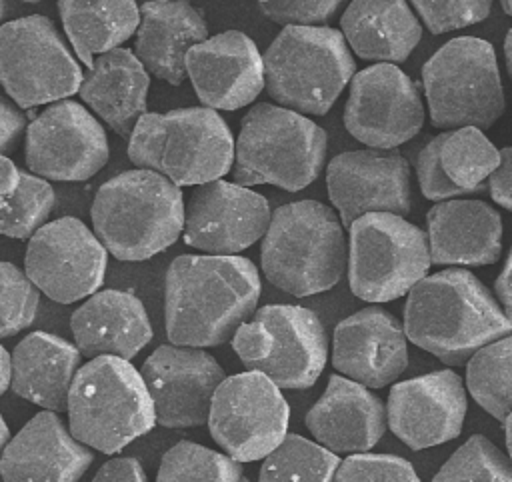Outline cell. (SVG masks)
Segmentation results:
<instances>
[{"label": "cell", "mask_w": 512, "mask_h": 482, "mask_svg": "<svg viewBox=\"0 0 512 482\" xmlns=\"http://www.w3.org/2000/svg\"><path fill=\"white\" fill-rule=\"evenodd\" d=\"M424 124L418 84L396 64H374L350 82L344 126L374 150H392L414 138Z\"/></svg>", "instance_id": "cell-16"}, {"label": "cell", "mask_w": 512, "mask_h": 482, "mask_svg": "<svg viewBox=\"0 0 512 482\" xmlns=\"http://www.w3.org/2000/svg\"><path fill=\"white\" fill-rule=\"evenodd\" d=\"M414 10L432 34H444L450 30L466 28L488 18L492 2H436V0H414Z\"/></svg>", "instance_id": "cell-40"}, {"label": "cell", "mask_w": 512, "mask_h": 482, "mask_svg": "<svg viewBox=\"0 0 512 482\" xmlns=\"http://www.w3.org/2000/svg\"><path fill=\"white\" fill-rule=\"evenodd\" d=\"M148 88L150 74L138 56L128 48H116L94 60L78 94L94 114L130 142L138 120L148 114Z\"/></svg>", "instance_id": "cell-29"}, {"label": "cell", "mask_w": 512, "mask_h": 482, "mask_svg": "<svg viewBox=\"0 0 512 482\" xmlns=\"http://www.w3.org/2000/svg\"><path fill=\"white\" fill-rule=\"evenodd\" d=\"M26 128V116L12 104L8 98H2V114H0V148L2 156L14 150L18 138Z\"/></svg>", "instance_id": "cell-44"}, {"label": "cell", "mask_w": 512, "mask_h": 482, "mask_svg": "<svg viewBox=\"0 0 512 482\" xmlns=\"http://www.w3.org/2000/svg\"><path fill=\"white\" fill-rule=\"evenodd\" d=\"M432 482H512V458L482 434L470 436Z\"/></svg>", "instance_id": "cell-37"}, {"label": "cell", "mask_w": 512, "mask_h": 482, "mask_svg": "<svg viewBox=\"0 0 512 482\" xmlns=\"http://www.w3.org/2000/svg\"><path fill=\"white\" fill-rule=\"evenodd\" d=\"M406 342L404 326L394 314L382 306H368L336 324L332 366L366 388H384L408 366Z\"/></svg>", "instance_id": "cell-21"}, {"label": "cell", "mask_w": 512, "mask_h": 482, "mask_svg": "<svg viewBox=\"0 0 512 482\" xmlns=\"http://www.w3.org/2000/svg\"><path fill=\"white\" fill-rule=\"evenodd\" d=\"M432 264L486 266L502 254V218L482 200H448L426 214Z\"/></svg>", "instance_id": "cell-27"}, {"label": "cell", "mask_w": 512, "mask_h": 482, "mask_svg": "<svg viewBox=\"0 0 512 482\" xmlns=\"http://www.w3.org/2000/svg\"><path fill=\"white\" fill-rule=\"evenodd\" d=\"M180 186L152 170H126L106 180L92 200L94 234L122 262H142L170 248L184 232Z\"/></svg>", "instance_id": "cell-3"}, {"label": "cell", "mask_w": 512, "mask_h": 482, "mask_svg": "<svg viewBox=\"0 0 512 482\" xmlns=\"http://www.w3.org/2000/svg\"><path fill=\"white\" fill-rule=\"evenodd\" d=\"M272 222L268 200L236 182L194 186L184 210L182 238L210 256H238L264 238Z\"/></svg>", "instance_id": "cell-17"}, {"label": "cell", "mask_w": 512, "mask_h": 482, "mask_svg": "<svg viewBox=\"0 0 512 482\" xmlns=\"http://www.w3.org/2000/svg\"><path fill=\"white\" fill-rule=\"evenodd\" d=\"M236 144L224 118L206 106L144 114L128 142V158L176 186L220 180L234 166Z\"/></svg>", "instance_id": "cell-5"}, {"label": "cell", "mask_w": 512, "mask_h": 482, "mask_svg": "<svg viewBox=\"0 0 512 482\" xmlns=\"http://www.w3.org/2000/svg\"><path fill=\"white\" fill-rule=\"evenodd\" d=\"M102 124L74 100L46 106L26 130V166L44 180L84 182L108 162Z\"/></svg>", "instance_id": "cell-15"}, {"label": "cell", "mask_w": 512, "mask_h": 482, "mask_svg": "<svg viewBox=\"0 0 512 482\" xmlns=\"http://www.w3.org/2000/svg\"><path fill=\"white\" fill-rule=\"evenodd\" d=\"M232 348L250 372L268 376L280 390H306L328 362V334L320 316L304 306L266 304L244 322Z\"/></svg>", "instance_id": "cell-10"}, {"label": "cell", "mask_w": 512, "mask_h": 482, "mask_svg": "<svg viewBox=\"0 0 512 482\" xmlns=\"http://www.w3.org/2000/svg\"><path fill=\"white\" fill-rule=\"evenodd\" d=\"M260 288L258 270L244 256H176L164 278L170 344L212 348L228 342L258 310Z\"/></svg>", "instance_id": "cell-1"}, {"label": "cell", "mask_w": 512, "mask_h": 482, "mask_svg": "<svg viewBox=\"0 0 512 482\" xmlns=\"http://www.w3.org/2000/svg\"><path fill=\"white\" fill-rule=\"evenodd\" d=\"M0 168V232L16 240L32 238L44 224H48L46 220L56 202L54 188L48 180L16 168L8 156L0 158Z\"/></svg>", "instance_id": "cell-33"}, {"label": "cell", "mask_w": 512, "mask_h": 482, "mask_svg": "<svg viewBox=\"0 0 512 482\" xmlns=\"http://www.w3.org/2000/svg\"><path fill=\"white\" fill-rule=\"evenodd\" d=\"M58 12L76 56L88 70L98 56L120 48L140 28V6L132 0H62Z\"/></svg>", "instance_id": "cell-32"}, {"label": "cell", "mask_w": 512, "mask_h": 482, "mask_svg": "<svg viewBox=\"0 0 512 482\" xmlns=\"http://www.w3.org/2000/svg\"><path fill=\"white\" fill-rule=\"evenodd\" d=\"M12 378H14V360H12V354L2 346L0 348V394L12 388Z\"/></svg>", "instance_id": "cell-46"}, {"label": "cell", "mask_w": 512, "mask_h": 482, "mask_svg": "<svg viewBox=\"0 0 512 482\" xmlns=\"http://www.w3.org/2000/svg\"><path fill=\"white\" fill-rule=\"evenodd\" d=\"M334 482H420V478L402 456L364 452L346 456Z\"/></svg>", "instance_id": "cell-39"}, {"label": "cell", "mask_w": 512, "mask_h": 482, "mask_svg": "<svg viewBox=\"0 0 512 482\" xmlns=\"http://www.w3.org/2000/svg\"><path fill=\"white\" fill-rule=\"evenodd\" d=\"M494 292L502 304V310L512 320V246H510L506 262L494 282Z\"/></svg>", "instance_id": "cell-45"}, {"label": "cell", "mask_w": 512, "mask_h": 482, "mask_svg": "<svg viewBox=\"0 0 512 482\" xmlns=\"http://www.w3.org/2000/svg\"><path fill=\"white\" fill-rule=\"evenodd\" d=\"M340 30L356 56L378 64L404 62L422 38L420 20L404 0L350 2Z\"/></svg>", "instance_id": "cell-31"}, {"label": "cell", "mask_w": 512, "mask_h": 482, "mask_svg": "<svg viewBox=\"0 0 512 482\" xmlns=\"http://www.w3.org/2000/svg\"><path fill=\"white\" fill-rule=\"evenodd\" d=\"M466 388L480 408L504 424L512 412V334L468 360Z\"/></svg>", "instance_id": "cell-34"}, {"label": "cell", "mask_w": 512, "mask_h": 482, "mask_svg": "<svg viewBox=\"0 0 512 482\" xmlns=\"http://www.w3.org/2000/svg\"><path fill=\"white\" fill-rule=\"evenodd\" d=\"M156 482H248L242 462L192 440L170 446L160 460Z\"/></svg>", "instance_id": "cell-36"}, {"label": "cell", "mask_w": 512, "mask_h": 482, "mask_svg": "<svg viewBox=\"0 0 512 482\" xmlns=\"http://www.w3.org/2000/svg\"><path fill=\"white\" fill-rule=\"evenodd\" d=\"M326 188L344 228L370 212H410V164L394 150L336 154L326 166Z\"/></svg>", "instance_id": "cell-19"}, {"label": "cell", "mask_w": 512, "mask_h": 482, "mask_svg": "<svg viewBox=\"0 0 512 482\" xmlns=\"http://www.w3.org/2000/svg\"><path fill=\"white\" fill-rule=\"evenodd\" d=\"M466 388L454 370H434L392 384L386 402L390 432L412 450L432 448L460 436Z\"/></svg>", "instance_id": "cell-20"}, {"label": "cell", "mask_w": 512, "mask_h": 482, "mask_svg": "<svg viewBox=\"0 0 512 482\" xmlns=\"http://www.w3.org/2000/svg\"><path fill=\"white\" fill-rule=\"evenodd\" d=\"M324 128L300 112L258 102L240 124L232 180L240 186L272 184L288 192L310 186L326 160Z\"/></svg>", "instance_id": "cell-7"}, {"label": "cell", "mask_w": 512, "mask_h": 482, "mask_svg": "<svg viewBox=\"0 0 512 482\" xmlns=\"http://www.w3.org/2000/svg\"><path fill=\"white\" fill-rule=\"evenodd\" d=\"M340 464L338 454L322 444L300 434H288L264 458L258 482H334Z\"/></svg>", "instance_id": "cell-35"}, {"label": "cell", "mask_w": 512, "mask_h": 482, "mask_svg": "<svg viewBox=\"0 0 512 482\" xmlns=\"http://www.w3.org/2000/svg\"><path fill=\"white\" fill-rule=\"evenodd\" d=\"M76 344L36 330L24 336L12 350V392L44 410L68 412L70 390L80 366Z\"/></svg>", "instance_id": "cell-30"}, {"label": "cell", "mask_w": 512, "mask_h": 482, "mask_svg": "<svg viewBox=\"0 0 512 482\" xmlns=\"http://www.w3.org/2000/svg\"><path fill=\"white\" fill-rule=\"evenodd\" d=\"M92 482H148V478L138 458L118 456L106 460L98 468Z\"/></svg>", "instance_id": "cell-42"}, {"label": "cell", "mask_w": 512, "mask_h": 482, "mask_svg": "<svg viewBox=\"0 0 512 482\" xmlns=\"http://www.w3.org/2000/svg\"><path fill=\"white\" fill-rule=\"evenodd\" d=\"M348 234V286L356 298L390 302L428 276V232L402 216L370 212L358 218Z\"/></svg>", "instance_id": "cell-11"}, {"label": "cell", "mask_w": 512, "mask_h": 482, "mask_svg": "<svg viewBox=\"0 0 512 482\" xmlns=\"http://www.w3.org/2000/svg\"><path fill=\"white\" fill-rule=\"evenodd\" d=\"M406 338L448 366L468 364L484 346L512 334L494 294L464 268L420 280L404 304Z\"/></svg>", "instance_id": "cell-2"}, {"label": "cell", "mask_w": 512, "mask_h": 482, "mask_svg": "<svg viewBox=\"0 0 512 482\" xmlns=\"http://www.w3.org/2000/svg\"><path fill=\"white\" fill-rule=\"evenodd\" d=\"M0 424H2V436H0V446H2V450L12 442V438L14 436H10V428H8V424H6V420L2 418L0 420Z\"/></svg>", "instance_id": "cell-49"}, {"label": "cell", "mask_w": 512, "mask_h": 482, "mask_svg": "<svg viewBox=\"0 0 512 482\" xmlns=\"http://www.w3.org/2000/svg\"><path fill=\"white\" fill-rule=\"evenodd\" d=\"M74 344L84 358L132 360L150 340L152 324L138 296L126 290H98L70 316Z\"/></svg>", "instance_id": "cell-26"}, {"label": "cell", "mask_w": 512, "mask_h": 482, "mask_svg": "<svg viewBox=\"0 0 512 482\" xmlns=\"http://www.w3.org/2000/svg\"><path fill=\"white\" fill-rule=\"evenodd\" d=\"M338 0H314V2H294V0H262L258 2L260 12L276 24L286 26H324L340 8Z\"/></svg>", "instance_id": "cell-41"}, {"label": "cell", "mask_w": 512, "mask_h": 482, "mask_svg": "<svg viewBox=\"0 0 512 482\" xmlns=\"http://www.w3.org/2000/svg\"><path fill=\"white\" fill-rule=\"evenodd\" d=\"M262 58L270 98L300 114H326L356 76L344 34L330 26H286Z\"/></svg>", "instance_id": "cell-8"}, {"label": "cell", "mask_w": 512, "mask_h": 482, "mask_svg": "<svg viewBox=\"0 0 512 482\" xmlns=\"http://www.w3.org/2000/svg\"><path fill=\"white\" fill-rule=\"evenodd\" d=\"M0 284V336L10 338L34 322L40 290L12 262L0 264Z\"/></svg>", "instance_id": "cell-38"}, {"label": "cell", "mask_w": 512, "mask_h": 482, "mask_svg": "<svg viewBox=\"0 0 512 482\" xmlns=\"http://www.w3.org/2000/svg\"><path fill=\"white\" fill-rule=\"evenodd\" d=\"M504 58H506V70H508V76L512 80V28L508 30L506 38H504Z\"/></svg>", "instance_id": "cell-47"}, {"label": "cell", "mask_w": 512, "mask_h": 482, "mask_svg": "<svg viewBox=\"0 0 512 482\" xmlns=\"http://www.w3.org/2000/svg\"><path fill=\"white\" fill-rule=\"evenodd\" d=\"M500 166V150L478 128L446 130L426 142L416 158V176L424 198L448 202L484 190Z\"/></svg>", "instance_id": "cell-24"}, {"label": "cell", "mask_w": 512, "mask_h": 482, "mask_svg": "<svg viewBox=\"0 0 512 482\" xmlns=\"http://www.w3.org/2000/svg\"><path fill=\"white\" fill-rule=\"evenodd\" d=\"M108 250L78 218L44 224L26 246L24 272L36 288L58 304L90 298L104 282Z\"/></svg>", "instance_id": "cell-14"}, {"label": "cell", "mask_w": 512, "mask_h": 482, "mask_svg": "<svg viewBox=\"0 0 512 482\" xmlns=\"http://www.w3.org/2000/svg\"><path fill=\"white\" fill-rule=\"evenodd\" d=\"M342 228L336 212L318 200L278 206L260 246L264 276L298 298L330 290L348 264Z\"/></svg>", "instance_id": "cell-4"}, {"label": "cell", "mask_w": 512, "mask_h": 482, "mask_svg": "<svg viewBox=\"0 0 512 482\" xmlns=\"http://www.w3.org/2000/svg\"><path fill=\"white\" fill-rule=\"evenodd\" d=\"M208 40L206 22L192 4L184 0H154L140 6V28L134 54L156 78L178 86L188 76V52Z\"/></svg>", "instance_id": "cell-28"}, {"label": "cell", "mask_w": 512, "mask_h": 482, "mask_svg": "<svg viewBox=\"0 0 512 482\" xmlns=\"http://www.w3.org/2000/svg\"><path fill=\"white\" fill-rule=\"evenodd\" d=\"M488 190L496 204L512 212V146L500 150V166L488 178Z\"/></svg>", "instance_id": "cell-43"}, {"label": "cell", "mask_w": 512, "mask_h": 482, "mask_svg": "<svg viewBox=\"0 0 512 482\" xmlns=\"http://www.w3.org/2000/svg\"><path fill=\"white\" fill-rule=\"evenodd\" d=\"M430 122L436 128H490L506 100L494 46L474 36L452 38L422 66Z\"/></svg>", "instance_id": "cell-9"}, {"label": "cell", "mask_w": 512, "mask_h": 482, "mask_svg": "<svg viewBox=\"0 0 512 482\" xmlns=\"http://www.w3.org/2000/svg\"><path fill=\"white\" fill-rule=\"evenodd\" d=\"M304 422L314 440L334 454L370 452L388 428L384 402L370 388L342 374L328 378L324 394Z\"/></svg>", "instance_id": "cell-25"}, {"label": "cell", "mask_w": 512, "mask_h": 482, "mask_svg": "<svg viewBox=\"0 0 512 482\" xmlns=\"http://www.w3.org/2000/svg\"><path fill=\"white\" fill-rule=\"evenodd\" d=\"M504 438H506L508 456L512 458V412H510V416L504 420Z\"/></svg>", "instance_id": "cell-48"}, {"label": "cell", "mask_w": 512, "mask_h": 482, "mask_svg": "<svg viewBox=\"0 0 512 482\" xmlns=\"http://www.w3.org/2000/svg\"><path fill=\"white\" fill-rule=\"evenodd\" d=\"M290 406L282 390L260 372L226 376L218 386L208 430L214 442L238 462L270 456L290 434Z\"/></svg>", "instance_id": "cell-13"}, {"label": "cell", "mask_w": 512, "mask_h": 482, "mask_svg": "<svg viewBox=\"0 0 512 482\" xmlns=\"http://www.w3.org/2000/svg\"><path fill=\"white\" fill-rule=\"evenodd\" d=\"M164 428H196L208 424L218 386L226 380L218 360L202 348L162 344L140 368Z\"/></svg>", "instance_id": "cell-18"}, {"label": "cell", "mask_w": 512, "mask_h": 482, "mask_svg": "<svg viewBox=\"0 0 512 482\" xmlns=\"http://www.w3.org/2000/svg\"><path fill=\"white\" fill-rule=\"evenodd\" d=\"M92 462V448L56 412L42 410L2 450L0 474L4 482H80Z\"/></svg>", "instance_id": "cell-23"}, {"label": "cell", "mask_w": 512, "mask_h": 482, "mask_svg": "<svg viewBox=\"0 0 512 482\" xmlns=\"http://www.w3.org/2000/svg\"><path fill=\"white\" fill-rule=\"evenodd\" d=\"M0 78L16 106L32 110L80 92L84 74L48 16L8 20L0 28Z\"/></svg>", "instance_id": "cell-12"}, {"label": "cell", "mask_w": 512, "mask_h": 482, "mask_svg": "<svg viewBox=\"0 0 512 482\" xmlns=\"http://www.w3.org/2000/svg\"><path fill=\"white\" fill-rule=\"evenodd\" d=\"M500 4H502V10H504L508 16H512V0H502Z\"/></svg>", "instance_id": "cell-50"}, {"label": "cell", "mask_w": 512, "mask_h": 482, "mask_svg": "<svg viewBox=\"0 0 512 482\" xmlns=\"http://www.w3.org/2000/svg\"><path fill=\"white\" fill-rule=\"evenodd\" d=\"M186 72L198 100L212 110H238L266 88L264 58L250 36L226 30L196 44Z\"/></svg>", "instance_id": "cell-22"}, {"label": "cell", "mask_w": 512, "mask_h": 482, "mask_svg": "<svg viewBox=\"0 0 512 482\" xmlns=\"http://www.w3.org/2000/svg\"><path fill=\"white\" fill-rule=\"evenodd\" d=\"M156 424L144 376L130 360L98 356L82 364L68 400V428L78 442L112 456Z\"/></svg>", "instance_id": "cell-6"}]
</instances>
